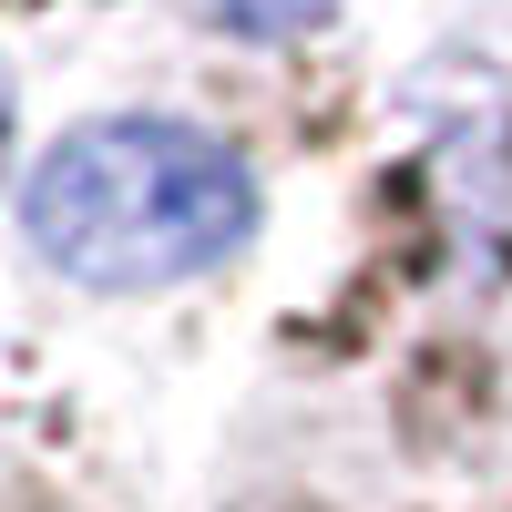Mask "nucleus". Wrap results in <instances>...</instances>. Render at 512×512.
I'll use <instances>...</instances> for the list:
<instances>
[{
  "label": "nucleus",
  "instance_id": "nucleus-1",
  "mask_svg": "<svg viewBox=\"0 0 512 512\" xmlns=\"http://www.w3.org/2000/svg\"><path fill=\"white\" fill-rule=\"evenodd\" d=\"M256 226V175L216 123L185 113H93L31 164L21 236L52 277L134 297L205 277Z\"/></svg>",
  "mask_w": 512,
  "mask_h": 512
},
{
  "label": "nucleus",
  "instance_id": "nucleus-2",
  "mask_svg": "<svg viewBox=\"0 0 512 512\" xmlns=\"http://www.w3.org/2000/svg\"><path fill=\"white\" fill-rule=\"evenodd\" d=\"M338 11V0H216V21L246 31V41H297V31H318Z\"/></svg>",
  "mask_w": 512,
  "mask_h": 512
},
{
  "label": "nucleus",
  "instance_id": "nucleus-3",
  "mask_svg": "<svg viewBox=\"0 0 512 512\" xmlns=\"http://www.w3.org/2000/svg\"><path fill=\"white\" fill-rule=\"evenodd\" d=\"M0 144H11V72H0Z\"/></svg>",
  "mask_w": 512,
  "mask_h": 512
}]
</instances>
